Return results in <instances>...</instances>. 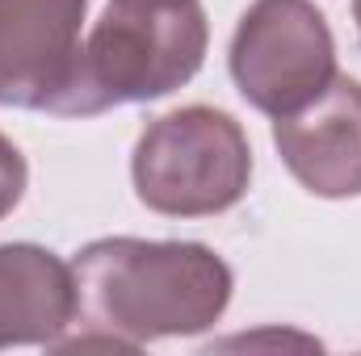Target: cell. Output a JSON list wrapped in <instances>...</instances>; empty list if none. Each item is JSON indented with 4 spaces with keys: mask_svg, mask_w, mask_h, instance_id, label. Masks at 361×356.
<instances>
[{
    "mask_svg": "<svg viewBox=\"0 0 361 356\" xmlns=\"http://www.w3.org/2000/svg\"><path fill=\"white\" fill-rule=\"evenodd\" d=\"M80 344L143 348L214 327L231 302V268L189 239H97L76 252Z\"/></svg>",
    "mask_w": 361,
    "mask_h": 356,
    "instance_id": "cell-1",
    "label": "cell"
},
{
    "mask_svg": "<svg viewBox=\"0 0 361 356\" xmlns=\"http://www.w3.org/2000/svg\"><path fill=\"white\" fill-rule=\"evenodd\" d=\"M202 0H109L80 51V113L160 101L189 84L206 59Z\"/></svg>",
    "mask_w": 361,
    "mask_h": 356,
    "instance_id": "cell-2",
    "label": "cell"
},
{
    "mask_svg": "<svg viewBox=\"0 0 361 356\" xmlns=\"http://www.w3.org/2000/svg\"><path fill=\"white\" fill-rule=\"evenodd\" d=\"M130 180L147 210L169 218H206L231 210L252 180V147L244 126L210 105H185L135 143Z\"/></svg>",
    "mask_w": 361,
    "mask_h": 356,
    "instance_id": "cell-3",
    "label": "cell"
},
{
    "mask_svg": "<svg viewBox=\"0 0 361 356\" xmlns=\"http://www.w3.org/2000/svg\"><path fill=\"white\" fill-rule=\"evenodd\" d=\"M227 63L252 109L286 117L332 84L336 42L311 0H252L231 34Z\"/></svg>",
    "mask_w": 361,
    "mask_h": 356,
    "instance_id": "cell-4",
    "label": "cell"
},
{
    "mask_svg": "<svg viewBox=\"0 0 361 356\" xmlns=\"http://www.w3.org/2000/svg\"><path fill=\"white\" fill-rule=\"evenodd\" d=\"M89 0H0V105L80 113Z\"/></svg>",
    "mask_w": 361,
    "mask_h": 356,
    "instance_id": "cell-5",
    "label": "cell"
},
{
    "mask_svg": "<svg viewBox=\"0 0 361 356\" xmlns=\"http://www.w3.org/2000/svg\"><path fill=\"white\" fill-rule=\"evenodd\" d=\"M273 143L294 180L328 201L361 193V80L332 76V84L302 109L273 117Z\"/></svg>",
    "mask_w": 361,
    "mask_h": 356,
    "instance_id": "cell-6",
    "label": "cell"
},
{
    "mask_svg": "<svg viewBox=\"0 0 361 356\" xmlns=\"http://www.w3.org/2000/svg\"><path fill=\"white\" fill-rule=\"evenodd\" d=\"M76 327L72 265L38 243H0V348L59 344Z\"/></svg>",
    "mask_w": 361,
    "mask_h": 356,
    "instance_id": "cell-7",
    "label": "cell"
},
{
    "mask_svg": "<svg viewBox=\"0 0 361 356\" xmlns=\"http://www.w3.org/2000/svg\"><path fill=\"white\" fill-rule=\"evenodd\" d=\"M25 180H30L25 155L17 151L13 139L0 134V218L17 210V201H21V193H25Z\"/></svg>",
    "mask_w": 361,
    "mask_h": 356,
    "instance_id": "cell-8",
    "label": "cell"
},
{
    "mask_svg": "<svg viewBox=\"0 0 361 356\" xmlns=\"http://www.w3.org/2000/svg\"><path fill=\"white\" fill-rule=\"evenodd\" d=\"M353 21H357V34H361V0H353Z\"/></svg>",
    "mask_w": 361,
    "mask_h": 356,
    "instance_id": "cell-9",
    "label": "cell"
}]
</instances>
